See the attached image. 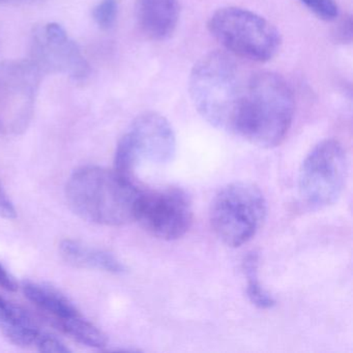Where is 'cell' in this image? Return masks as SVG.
<instances>
[{"mask_svg": "<svg viewBox=\"0 0 353 353\" xmlns=\"http://www.w3.org/2000/svg\"><path fill=\"white\" fill-rule=\"evenodd\" d=\"M141 194L133 179L98 166L77 169L65 185L70 208L82 220L103 226L135 221Z\"/></svg>", "mask_w": 353, "mask_h": 353, "instance_id": "6da1fadb", "label": "cell"}, {"mask_svg": "<svg viewBox=\"0 0 353 353\" xmlns=\"http://www.w3.org/2000/svg\"><path fill=\"white\" fill-rule=\"evenodd\" d=\"M294 96L284 78L260 72L248 79L232 134L263 148L280 145L294 115Z\"/></svg>", "mask_w": 353, "mask_h": 353, "instance_id": "7a4b0ae2", "label": "cell"}, {"mask_svg": "<svg viewBox=\"0 0 353 353\" xmlns=\"http://www.w3.org/2000/svg\"><path fill=\"white\" fill-rule=\"evenodd\" d=\"M247 81L230 57L214 51L204 55L192 69L190 96L208 123L232 134Z\"/></svg>", "mask_w": 353, "mask_h": 353, "instance_id": "3957f363", "label": "cell"}, {"mask_svg": "<svg viewBox=\"0 0 353 353\" xmlns=\"http://www.w3.org/2000/svg\"><path fill=\"white\" fill-rule=\"evenodd\" d=\"M266 212V200L259 188L236 181L214 196L210 205V224L223 243L239 248L255 236L265 220Z\"/></svg>", "mask_w": 353, "mask_h": 353, "instance_id": "277c9868", "label": "cell"}, {"mask_svg": "<svg viewBox=\"0 0 353 353\" xmlns=\"http://www.w3.org/2000/svg\"><path fill=\"white\" fill-rule=\"evenodd\" d=\"M212 36L237 57L257 63L274 59L280 51V32L268 20L249 10L219 9L208 21Z\"/></svg>", "mask_w": 353, "mask_h": 353, "instance_id": "5b68a950", "label": "cell"}, {"mask_svg": "<svg viewBox=\"0 0 353 353\" xmlns=\"http://www.w3.org/2000/svg\"><path fill=\"white\" fill-rule=\"evenodd\" d=\"M175 154L176 137L170 123L159 113H144L131 123L119 140L115 170L132 179L143 163L168 164Z\"/></svg>", "mask_w": 353, "mask_h": 353, "instance_id": "8992f818", "label": "cell"}, {"mask_svg": "<svg viewBox=\"0 0 353 353\" xmlns=\"http://www.w3.org/2000/svg\"><path fill=\"white\" fill-rule=\"evenodd\" d=\"M347 177V157L342 144L327 139L307 154L299 174V193L312 210H323L338 201Z\"/></svg>", "mask_w": 353, "mask_h": 353, "instance_id": "52a82bcc", "label": "cell"}, {"mask_svg": "<svg viewBox=\"0 0 353 353\" xmlns=\"http://www.w3.org/2000/svg\"><path fill=\"white\" fill-rule=\"evenodd\" d=\"M193 202L181 188L142 191L136 220L154 236L164 241L181 239L193 223Z\"/></svg>", "mask_w": 353, "mask_h": 353, "instance_id": "ba28073f", "label": "cell"}, {"mask_svg": "<svg viewBox=\"0 0 353 353\" xmlns=\"http://www.w3.org/2000/svg\"><path fill=\"white\" fill-rule=\"evenodd\" d=\"M43 76L30 59L0 63V119L7 131L28 128Z\"/></svg>", "mask_w": 353, "mask_h": 353, "instance_id": "9c48e42d", "label": "cell"}, {"mask_svg": "<svg viewBox=\"0 0 353 353\" xmlns=\"http://www.w3.org/2000/svg\"><path fill=\"white\" fill-rule=\"evenodd\" d=\"M30 61L43 75L63 74L81 80L90 72V65L78 45L57 23L34 28L30 43Z\"/></svg>", "mask_w": 353, "mask_h": 353, "instance_id": "30bf717a", "label": "cell"}, {"mask_svg": "<svg viewBox=\"0 0 353 353\" xmlns=\"http://www.w3.org/2000/svg\"><path fill=\"white\" fill-rule=\"evenodd\" d=\"M0 332L16 346L32 348L41 352L68 353L57 336L42 330L28 311L0 295Z\"/></svg>", "mask_w": 353, "mask_h": 353, "instance_id": "8fae6325", "label": "cell"}, {"mask_svg": "<svg viewBox=\"0 0 353 353\" xmlns=\"http://www.w3.org/2000/svg\"><path fill=\"white\" fill-rule=\"evenodd\" d=\"M138 18L146 36L152 40H166L179 22V0H139Z\"/></svg>", "mask_w": 353, "mask_h": 353, "instance_id": "7c38bea8", "label": "cell"}, {"mask_svg": "<svg viewBox=\"0 0 353 353\" xmlns=\"http://www.w3.org/2000/svg\"><path fill=\"white\" fill-rule=\"evenodd\" d=\"M22 291L26 299L45 314L55 326L80 315L67 296L57 289L36 282H24Z\"/></svg>", "mask_w": 353, "mask_h": 353, "instance_id": "4fadbf2b", "label": "cell"}, {"mask_svg": "<svg viewBox=\"0 0 353 353\" xmlns=\"http://www.w3.org/2000/svg\"><path fill=\"white\" fill-rule=\"evenodd\" d=\"M59 252L65 262L79 268L97 270L110 274H123L125 268L109 252L92 248L75 239H65L59 245Z\"/></svg>", "mask_w": 353, "mask_h": 353, "instance_id": "5bb4252c", "label": "cell"}, {"mask_svg": "<svg viewBox=\"0 0 353 353\" xmlns=\"http://www.w3.org/2000/svg\"><path fill=\"white\" fill-rule=\"evenodd\" d=\"M57 328L80 344L92 348H103L108 344L106 334L98 326L86 320L82 314L63 322Z\"/></svg>", "mask_w": 353, "mask_h": 353, "instance_id": "9a60e30c", "label": "cell"}, {"mask_svg": "<svg viewBox=\"0 0 353 353\" xmlns=\"http://www.w3.org/2000/svg\"><path fill=\"white\" fill-rule=\"evenodd\" d=\"M258 266H259L258 254L255 252L248 254L243 261V272L248 282V297L250 301L259 309H272L276 305V301L260 284L258 279Z\"/></svg>", "mask_w": 353, "mask_h": 353, "instance_id": "2e32d148", "label": "cell"}, {"mask_svg": "<svg viewBox=\"0 0 353 353\" xmlns=\"http://www.w3.org/2000/svg\"><path fill=\"white\" fill-rule=\"evenodd\" d=\"M119 15V0H102L92 11V17L99 28L110 30L117 22Z\"/></svg>", "mask_w": 353, "mask_h": 353, "instance_id": "e0dca14e", "label": "cell"}, {"mask_svg": "<svg viewBox=\"0 0 353 353\" xmlns=\"http://www.w3.org/2000/svg\"><path fill=\"white\" fill-rule=\"evenodd\" d=\"M314 15L324 21H334L339 17L336 0H299Z\"/></svg>", "mask_w": 353, "mask_h": 353, "instance_id": "ac0fdd59", "label": "cell"}, {"mask_svg": "<svg viewBox=\"0 0 353 353\" xmlns=\"http://www.w3.org/2000/svg\"><path fill=\"white\" fill-rule=\"evenodd\" d=\"M0 216L7 220H13L17 216L15 206L8 196L7 192L0 183Z\"/></svg>", "mask_w": 353, "mask_h": 353, "instance_id": "d6986e66", "label": "cell"}, {"mask_svg": "<svg viewBox=\"0 0 353 353\" xmlns=\"http://www.w3.org/2000/svg\"><path fill=\"white\" fill-rule=\"evenodd\" d=\"M352 19L346 17L341 20L334 30L336 40L341 43H350L352 40Z\"/></svg>", "mask_w": 353, "mask_h": 353, "instance_id": "ffe728a7", "label": "cell"}, {"mask_svg": "<svg viewBox=\"0 0 353 353\" xmlns=\"http://www.w3.org/2000/svg\"><path fill=\"white\" fill-rule=\"evenodd\" d=\"M0 287L6 290L11 291V292H14L18 289L17 283L14 280L13 276L1 264H0Z\"/></svg>", "mask_w": 353, "mask_h": 353, "instance_id": "44dd1931", "label": "cell"}, {"mask_svg": "<svg viewBox=\"0 0 353 353\" xmlns=\"http://www.w3.org/2000/svg\"><path fill=\"white\" fill-rule=\"evenodd\" d=\"M40 0H0V5H32Z\"/></svg>", "mask_w": 353, "mask_h": 353, "instance_id": "7402d4cb", "label": "cell"}, {"mask_svg": "<svg viewBox=\"0 0 353 353\" xmlns=\"http://www.w3.org/2000/svg\"><path fill=\"white\" fill-rule=\"evenodd\" d=\"M7 132L5 123H3V119H0V135H3V134L7 133Z\"/></svg>", "mask_w": 353, "mask_h": 353, "instance_id": "603a6c76", "label": "cell"}]
</instances>
